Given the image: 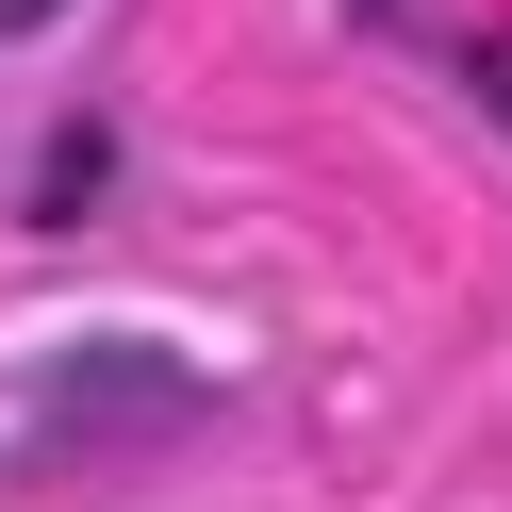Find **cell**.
Masks as SVG:
<instances>
[{
  "label": "cell",
  "mask_w": 512,
  "mask_h": 512,
  "mask_svg": "<svg viewBox=\"0 0 512 512\" xmlns=\"http://www.w3.org/2000/svg\"><path fill=\"white\" fill-rule=\"evenodd\" d=\"M50 17H67V0H0V34H50Z\"/></svg>",
  "instance_id": "2"
},
{
  "label": "cell",
  "mask_w": 512,
  "mask_h": 512,
  "mask_svg": "<svg viewBox=\"0 0 512 512\" xmlns=\"http://www.w3.org/2000/svg\"><path fill=\"white\" fill-rule=\"evenodd\" d=\"M182 413H199V380L166 364V347H67V364L34 380V397H17V463L34 479H83V463H116V446H149V430H182Z\"/></svg>",
  "instance_id": "1"
}]
</instances>
